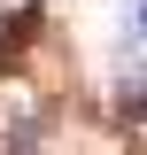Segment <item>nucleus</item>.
<instances>
[{"label": "nucleus", "mask_w": 147, "mask_h": 155, "mask_svg": "<svg viewBox=\"0 0 147 155\" xmlns=\"http://www.w3.org/2000/svg\"><path fill=\"white\" fill-rule=\"evenodd\" d=\"M116 101H124V116H147V70L124 78V93H116Z\"/></svg>", "instance_id": "obj_1"}, {"label": "nucleus", "mask_w": 147, "mask_h": 155, "mask_svg": "<svg viewBox=\"0 0 147 155\" xmlns=\"http://www.w3.org/2000/svg\"><path fill=\"white\" fill-rule=\"evenodd\" d=\"M132 23H139V31H147V0H139V8H132Z\"/></svg>", "instance_id": "obj_2"}]
</instances>
